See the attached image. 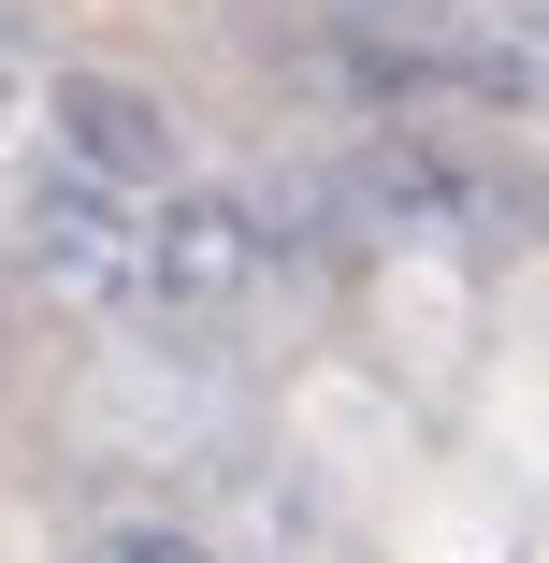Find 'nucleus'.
<instances>
[{"instance_id":"5","label":"nucleus","mask_w":549,"mask_h":563,"mask_svg":"<svg viewBox=\"0 0 549 563\" xmlns=\"http://www.w3.org/2000/svg\"><path fill=\"white\" fill-rule=\"evenodd\" d=\"M87 563H217V549H202V534H174V520H117Z\"/></svg>"},{"instance_id":"6","label":"nucleus","mask_w":549,"mask_h":563,"mask_svg":"<svg viewBox=\"0 0 549 563\" xmlns=\"http://www.w3.org/2000/svg\"><path fill=\"white\" fill-rule=\"evenodd\" d=\"M0 117H15V73H0Z\"/></svg>"},{"instance_id":"2","label":"nucleus","mask_w":549,"mask_h":563,"mask_svg":"<svg viewBox=\"0 0 549 563\" xmlns=\"http://www.w3.org/2000/svg\"><path fill=\"white\" fill-rule=\"evenodd\" d=\"M145 232H160V318H232L275 275V232H261L246 188H174Z\"/></svg>"},{"instance_id":"1","label":"nucleus","mask_w":549,"mask_h":563,"mask_svg":"<svg viewBox=\"0 0 549 563\" xmlns=\"http://www.w3.org/2000/svg\"><path fill=\"white\" fill-rule=\"evenodd\" d=\"M15 246H30V275H44L73 318H160V232L131 217L117 174L58 159V174L30 188V217H15Z\"/></svg>"},{"instance_id":"4","label":"nucleus","mask_w":549,"mask_h":563,"mask_svg":"<svg viewBox=\"0 0 549 563\" xmlns=\"http://www.w3.org/2000/svg\"><path fill=\"white\" fill-rule=\"evenodd\" d=\"M44 101H58V159L117 174V188H160V174H174V117H160L131 73H58Z\"/></svg>"},{"instance_id":"3","label":"nucleus","mask_w":549,"mask_h":563,"mask_svg":"<svg viewBox=\"0 0 549 563\" xmlns=\"http://www.w3.org/2000/svg\"><path fill=\"white\" fill-rule=\"evenodd\" d=\"M333 188L376 217V232H492V217H506V202H492V188L449 159V145H419V131H376V145H362Z\"/></svg>"}]
</instances>
